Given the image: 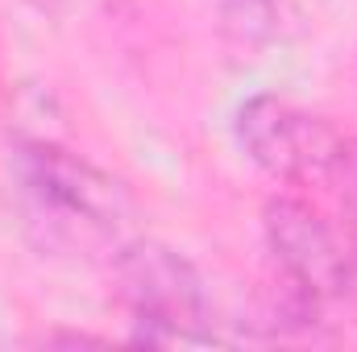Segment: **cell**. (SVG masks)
<instances>
[{
	"label": "cell",
	"instance_id": "1",
	"mask_svg": "<svg viewBox=\"0 0 357 352\" xmlns=\"http://www.w3.org/2000/svg\"><path fill=\"white\" fill-rule=\"evenodd\" d=\"M13 178L25 199L29 228H42V245H100L129 220V195L112 175L54 141H21L13 150Z\"/></svg>",
	"mask_w": 357,
	"mask_h": 352
},
{
	"label": "cell",
	"instance_id": "2",
	"mask_svg": "<svg viewBox=\"0 0 357 352\" xmlns=\"http://www.w3.org/2000/svg\"><path fill=\"white\" fill-rule=\"evenodd\" d=\"M116 294L129 307L137 344L183 349V344H216L208 328V290L199 269L178 249L162 241H129L116 249Z\"/></svg>",
	"mask_w": 357,
	"mask_h": 352
},
{
	"label": "cell",
	"instance_id": "3",
	"mask_svg": "<svg viewBox=\"0 0 357 352\" xmlns=\"http://www.w3.org/2000/svg\"><path fill=\"white\" fill-rule=\"evenodd\" d=\"M237 141L266 175L295 186L337 175L349 145L324 116L278 95H254L237 108Z\"/></svg>",
	"mask_w": 357,
	"mask_h": 352
},
{
	"label": "cell",
	"instance_id": "4",
	"mask_svg": "<svg viewBox=\"0 0 357 352\" xmlns=\"http://www.w3.org/2000/svg\"><path fill=\"white\" fill-rule=\"evenodd\" d=\"M262 228L287 294H295L316 311L333 298L354 294V253H345L333 224L312 203L295 195H274L266 203Z\"/></svg>",
	"mask_w": 357,
	"mask_h": 352
},
{
	"label": "cell",
	"instance_id": "5",
	"mask_svg": "<svg viewBox=\"0 0 357 352\" xmlns=\"http://www.w3.org/2000/svg\"><path fill=\"white\" fill-rule=\"evenodd\" d=\"M216 8H220V38L229 46V54L254 58L270 42L278 0H216Z\"/></svg>",
	"mask_w": 357,
	"mask_h": 352
},
{
	"label": "cell",
	"instance_id": "6",
	"mask_svg": "<svg viewBox=\"0 0 357 352\" xmlns=\"http://www.w3.org/2000/svg\"><path fill=\"white\" fill-rule=\"evenodd\" d=\"M337 175H345V207H349V228H354V294L349 298H357V145H345Z\"/></svg>",
	"mask_w": 357,
	"mask_h": 352
}]
</instances>
